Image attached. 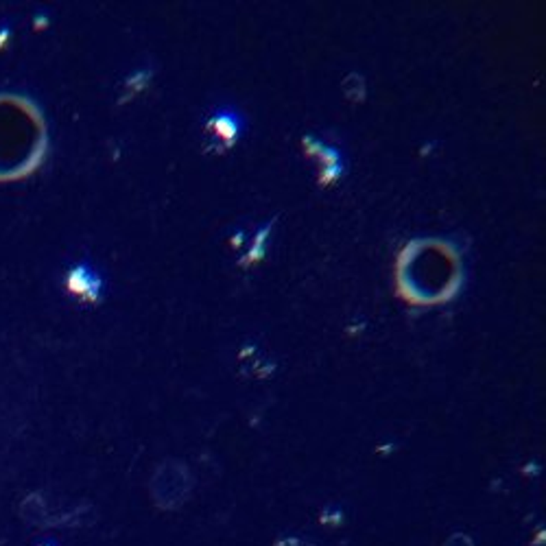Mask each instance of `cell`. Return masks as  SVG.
<instances>
[{
	"label": "cell",
	"instance_id": "obj_1",
	"mask_svg": "<svg viewBox=\"0 0 546 546\" xmlns=\"http://www.w3.org/2000/svg\"><path fill=\"white\" fill-rule=\"evenodd\" d=\"M68 286L70 291L83 295V298H96L101 291V280L90 267L85 265H77L70 273H68Z\"/></svg>",
	"mask_w": 546,
	"mask_h": 546
},
{
	"label": "cell",
	"instance_id": "obj_2",
	"mask_svg": "<svg viewBox=\"0 0 546 546\" xmlns=\"http://www.w3.org/2000/svg\"><path fill=\"white\" fill-rule=\"evenodd\" d=\"M212 130L219 138L223 140H236V134L241 132V120L236 114L228 112V114H219L212 122Z\"/></svg>",
	"mask_w": 546,
	"mask_h": 546
}]
</instances>
